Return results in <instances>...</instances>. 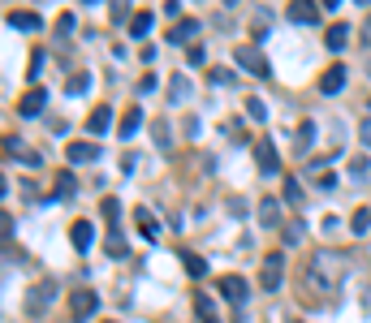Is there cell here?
Returning <instances> with one entry per match:
<instances>
[{
    "label": "cell",
    "mask_w": 371,
    "mask_h": 323,
    "mask_svg": "<svg viewBox=\"0 0 371 323\" xmlns=\"http://www.w3.org/2000/svg\"><path fill=\"white\" fill-rule=\"evenodd\" d=\"M87 87H91V78H87V73H73V78L65 82V91H69V95H82Z\"/></svg>",
    "instance_id": "484cf974"
},
{
    "label": "cell",
    "mask_w": 371,
    "mask_h": 323,
    "mask_svg": "<svg viewBox=\"0 0 371 323\" xmlns=\"http://www.w3.org/2000/svg\"><path fill=\"white\" fill-rule=\"evenodd\" d=\"M69 310H73V319H78V323H87L95 310H100V297H95V289H78V293L69 297Z\"/></svg>",
    "instance_id": "277c9868"
},
{
    "label": "cell",
    "mask_w": 371,
    "mask_h": 323,
    "mask_svg": "<svg viewBox=\"0 0 371 323\" xmlns=\"http://www.w3.org/2000/svg\"><path fill=\"white\" fill-rule=\"evenodd\" d=\"M255 164H259L263 177H277V172H281V156H277V142H272V138L255 142Z\"/></svg>",
    "instance_id": "3957f363"
},
{
    "label": "cell",
    "mask_w": 371,
    "mask_h": 323,
    "mask_svg": "<svg viewBox=\"0 0 371 323\" xmlns=\"http://www.w3.org/2000/svg\"><path fill=\"white\" fill-rule=\"evenodd\" d=\"M147 31H152V13H134V17H130V35L143 39Z\"/></svg>",
    "instance_id": "ffe728a7"
},
{
    "label": "cell",
    "mask_w": 371,
    "mask_h": 323,
    "mask_svg": "<svg viewBox=\"0 0 371 323\" xmlns=\"http://www.w3.org/2000/svg\"><path fill=\"white\" fill-rule=\"evenodd\" d=\"M9 27H13V31H39V27H43V17L31 13V9H22V13H9Z\"/></svg>",
    "instance_id": "8fae6325"
},
{
    "label": "cell",
    "mask_w": 371,
    "mask_h": 323,
    "mask_svg": "<svg viewBox=\"0 0 371 323\" xmlns=\"http://www.w3.org/2000/svg\"><path fill=\"white\" fill-rule=\"evenodd\" d=\"M117 211H121L117 198H104V216H108V220H117Z\"/></svg>",
    "instance_id": "1f68e13d"
},
{
    "label": "cell",
    "mask_w": 371,
    "mask_h": 323,
    "mask_svg": "<svg viewBox=\"0 0 371 323\" xmlns=\"http://www.w3.org/2000/svg\"><path fill=\"white\" fill-rule=\"evenodd\" d=\"M303 237H307V229H303V220H293V225H285V241H289V246H298Z\"/></svg>",
    "instance_id": "4316f807"
},
{
    "label": "cell",
    "mask_w": 371,
    "mask_h": 323,
    "mask_svg": "<svg viewBox=\"0 0 371 323\" xmlns=\"http://www.w3.org/2000/svg\"><path fill=\"white\" fill-rule=\"evenodd\" d=\"M363 43H371V13H367V22H363Z\"/></svg>",
    "instance_id": "d6a6232c"
},
{
    "label": "cell",
    "mask_w": 371,
    "mask_h": 323,
    "mask_svg": "<svg viewBox=\"0 0 371 323\" xmlns=\"http://www.w3.org/2000/svg\"><path fill=\"white\" fill-rule=\"evenodd\" d=\"M341 87H345V65H333L324 78H319V91H324V95H341Z\"/></svg>",
    "instance_id": "30bf717a"
},
{
    "label": "cell",
    "mask_w": 371,
    "mask_h": 323,
    "mask_svg": "<svg viewBox=\"0 0 371 323\" xmlns=\"http://www.w3.org/2000/svg\"><path fill=\"white\" fill-rule=\"evenodd\" d=\"M281 280H285V255H281V250H272V255H263L259 285H263L268 293H277V289H281Z\"/></svg>",
    "instance_id": "7a4b0ae2"
},
{
    "label": "cell",
    "mask_w": 371,
    "mask_h": 323,
    "mask_svg": "<svg viewBox=\"0 0 371 323\" xmlns=\"http://www.w3.org/2000/svg\"><path fill=\"white\" fill-rule=\"evenodd\" d=\"M246 117H251V121H268V104H263L259 95H251V99H246Z\"/></svg>",
    "instance_id": "44dd1931"
},
{
    "label": "cell",
    "mask_w": 371,
    "mask_h": 323,
    "mask_svg": "<svg viewBox=\"0 0 371 323\" xmlns=\"http://www.w3.org/2000/svg\"><path fill=\"white\" fill-rule=\"evenodd\" d=\"M363 142L371 147V121H363Z\"/></svg>",
    "instance_id": "836d02e7"
},
{
    "label": "cell",
    "mask_w": 371,
    "mask_h": 323,
    "mask_svg": "<svg viewBox=\"0 0 371 323\" xmlns=\"http://www.w3.org/2000/svg\"><path fill=\"white\" fill-rule=\"evenodd\" d=\"M233 61H238L246 73H255V78H272V65H268V57L259 52L255 43H242L238 52H233Z\"/></svg>",
    "instance_id": "6da1fadb"
},
{
    "label": "cell",
    "mask_w": 371,
    "mask_h": 323,
    "mask_svg": "<svg viewBox=\"0 0 371 323\" xmlns=\"http://www.w3.org/2000/svg\"><path fill=\"white\" fill-rule=\"evenodd\" d=\"M138 229H143V237H147V241H156V237H160V225H156V220L147 216V211H138Z\"/></svg>",
    "instance_id": "7402d4cb"
},
{
    "label": "cell",
    "mask_w": 371,
    "mask_h": 323,
    "mask_svg": "<svg viewBox=\"0 0 371 323\" xmlns=\"http://www.w3.org/2000/svg\"><path fill=\"white\" fill-rule=\"evenodd\" d=\"M212 82L225 87V82H233V73H229V69H212Z\"/></svg>",
    "instance_id": "f546056e"
},
{
    "label": "cell",
    "mask_w": 371,
    "mask_h": 323,
    "mask_svg": "<svg viewBox=\"0 0 371 323\" xmlns=\"http://www.w3.org/2000/svg\"><path fill=\"white\" fill-rule=\"evenodd\" d=\"M315 147V121H303L298 126V151H311Z\"/></svg>",
    "instance_id": "ac0fdd59"
},
{
    "label": "cell",
    "mask_w": 371,
    "mask_h": 323,
    "mask_svg": "<svg viewBox=\"0 0 371 323\" xmlns=\"http://www.w3.org/2000/svg\"><path fill=\"white\" fill-rule=\"evenodd\" d=\"M315 186H319V190H333V186H337V177H333V168L324 172V177H315Z\"/></svg>",
    "instance_id": "4dcf8cb0"
},
{
    "label": "cell",
    "mask_w": 371,
    "mask_h": 323,
    "mask_svg": "<svg viewBox=\"0 0 371 323\" xmlns=\"http://www.w3.org/2000/svg\"><path fill=\"white\" fill-rule=\"evenodd\" d=\"M43 104H48V91H43V87H31L27 95L17 99V112H22V117H39Z\"/></svg>",
    "instance_id": "ba28073f"
},
{
    "label": "cell",
    "mask_w": 371,
    "mask_h": 323,
    "mask_svg": "<svg viewBox=\"0 0 371 323\" xmlns=\"http://www.w3.org/2000/svg\"><path fill=\"white\" fill-rule=\"evenodd\" d=\"M367 172H371V160H367V156H354V160H350V177H358V181H363Z\"/></svg>",
    "instance_id": "d4e9b609"
},
{
    "label": "cell",
    "mask_w": 371,
    "mask_h": 323,
    "mask_svg": "<svg viewBox=\"0 0 371 323\" xmlns=\"http://www.w3.org/2000/svg\"><path fill=\"white\" fill-rule=\"evenodd\" d=\"M69 241H73V250H91V246H95V225H91V220H73V225H69Z\"/></svg>",
    "instance_id": "52a82bcc"
},
{
    "label": "cell",
    "mask_w": 371,
    "mask_h": 323,
    "mask_svg": "<svg viewBox=\"0 0 371 323\" xmlns=\"http://www.w3.org/2000/svg\"><path fill=\"white\" fill-rule=\"evenodd\" d=\"M48 297H57V285H39V289H35V293L27 297V310H31V315H39Z\"/></svg>",
    "instance_id": "9a60e30c"
},
{
    "label": "cell",
    "mask_w": 371,
    "mask_h": 323,
    "mask_svg": "<svg viewBox=\"0 0 371 323\" xmlns=\"http://www.w3.org/2000/svg\"><path fill=\"white\" fill-rule=\"evenodd\" d=\"M277 220H281V203H277V198H263V203H259V225L272 229Z\"/></svg>",
    "instance_id": "2e32d148"
},
{
    "label": "cell",
    "mask_w": 371,
    "mask_h": 323,
    "mask_svg": "<svg viewBox=\"0 0 371 323\" xmlns=\"http://www.w3.org/2000/svg\"><path fill=\"white\" fill-rule=\"evenodd\" d=\"M367 108H371V99H367Z\"/></svg>",
    "instance_id": "d590c367"
},
{
    "label": "cell",
    "mask_w": 371,
    "mask_h": 323,
    "mask_svg": "<svg viewBox=\"0 0 371 323\" xmlns=\"http://www.w3.org/2000/svg\"><path fill=\"white\" fill-rule=\"evenodd\" d=\"M108 126H112V108H108V104H104V108H95V112L87 117V134H104Z\"/></svg>",
    "instance_id": "4fadbf2b"
},
{
    "label": "cell",
    "mask_w": 371,
    "mask_h": 323,
    "mask_svg": "<svg viewBox=\"0 0 371 323\" xmlns=\"http://www.w3.org/2000/svg\"><path fill=\"white\" fill-rule=\"evenodd\" d=\"M203 323H216V319H203Z\"/></svg>",
    "instance_id": "e575fe53"
},
{
    "label": "cell",
    "mask_w": 371,
    "mask_h": 323,
    "mask_svg": "<svg viewBox=\"0 0 371 323\" xmlns=\"http://www.w3.org/2000/svg\"><path fill=\"white\" fill-rule=\"evenodd\" d=\"M194 35H199V22H194V17H182L177 27L168 31V39H173V43H190Z\"/></svg>",
    "instance_id": "7c38bea8"
},
{
    "label": "cell",
    "mask_w": 371,
    "mask_h": 323,
    "mask_svg": "<svg viewBox=\"0 0 371 323\" xmlns=\"http://www.w3.org/2000/svg\"><path fill=\"white\" fill-rule=\"evenodd\" d=\"M285 198H289V203H298V198H303V186H298V181H293V177L285 181Z\"/></svg>",
    "instance_id": "f1b7e54d"
},
{
    "label": "cell",
    "mask_w": 371,
    "mask_h": 323,
    "mask_svg": "<svg viewBox=\"0 0 371 323\" xmlns=\"http://www.w3.org/2000/svg\"><path fill=\"white\" fill-rule=\"evenodd\" d=\"M220 297H225L229 306H246V297H251L246 276H225V280H220Z\"/></svg>",
    "instance_id": "5b68a950"
},
{
    "label": "cell",
    "mask_w": 371,
    "mask_h": 323,
    "mask_svg": "<svg viewBox=\"0 0 371 323\" xmlns=\"http://www.w3.org/2000/svg\"><path fill=\"white\" fill-rule=\"evenodd\" d=\"M350 229H354V233H358V237H363V233H367V229H371V216H367V211H358V216H354V220H350Z\"/></svg>",
    "instance_id": "83f0119b"
},
{
    "label": "cell",
    "mask_w": 371,
    "mask_h": 323,
    "mask_svg": "<svg viewBox=\"0 0 371 323\" xmlns=\"http://www.w3.org/2000/svg\"><path fill=\"white\" fill-rule=\"evenodd\" d=\"M91 160H100L95 142H69V164H91Z\"/></svg>",
    "instance_id": "9c48e42d"
},
{
    "label": "cell",
    "mask_w": 371,
    "mask_h": 323,
    "mask_svg": "<svg viewBox=\"0 0 371 323\" xmlns=\"http://www.w3.org/2000/svg\"><path fill=\"white\" fill-rule=\"evenodd\" d=\"M319 13H324V9H319V5H311V0H293V5L285 9V17L293 22V27H315V22H319Z\"/></svg>",
    "instance_id": "8992f818"
},
{
    "label": "cell",
    "mask_w": 371,
    "mask_h": 323,
    "mask_svg": "<svg viewBox=\"0 0 371 323\" xmlns=\"http://www.w3.org/2000/svg\"><path fill=\"white\" fill-rule=\"evenodd\" d=\"M108 255H112V259L126 255V237H121V229H112V233H108Z\"/></svg>",
    "instance_id": "cb8c5ba5"
},
{
    "label": "cell",
    "mask_w": 371,
    "mask_h": 323,
    "mask_svg": "<svg viewBox=\"0 0 371 323\" xmlns=\"http://www.w3.org/2000/svg\"><path fill=\"white\" fill-rule=\"evenodd\" d=\"M73 190H78V181H73V172H57V198H73Z\"/></svg>",
    "instance_id": "e0dca14e"
},
{
    "label": "cell",
    "mask_w": 371,
    "mask_h": 323,
    "mask_svg": "<svg viewBox=\"0 0 371 323\" xmlns=\"http://www.w3.org/2000/svg\"><path fill=\"white\" fill-rule=\"evenodd\" d=\"M182 263L190 267V276H208V263H203L199 255H190V250H186V255H182Z\"/></svg>",
    "instance_id": "603a6c76"
},
{
    "label": "cell",
    "mask_w": 371,
    "mask_h": 323,
    "mask_svg": "<svg viewBox=\"0 0 371 323\" xmlns=\"http://www.w3.org/2000/svg\"><path fill=\"white\" fill-rule=\"evenodd\" d=\"M138 126H143V112H138V108H130L126 117H121V138H130Z\"/></svg>",
    "instance_id": "d6986e66"
},
{
    "label": "cell",
    "mask_w": 371,
    "mask_h": 323,
    "mask_svg": "<svg viewBox=\"0 0 371 323\" xmlns=\"http://www.w3.org/2000/svg\"><path fill=\"white\" fill-rule=\"evenodd\" d=\"M324 43L333 47V52H341V47L350 43V27H345V22H333V27H328V39H324Z\"/></svg>",
    "instance_id": "5bb4252c"
}]
</instances>
